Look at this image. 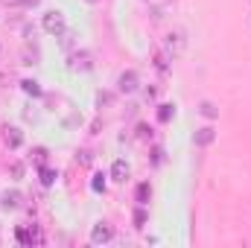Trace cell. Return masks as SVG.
I'll list each match as a JSON object with an SVG mask.
<instances>
[{
  "label": "cell",
  "instance_id": "1",
  "mask_svg": "<svg viewBox=\"0 0 251 248\" xmlns=\"http://www.w3.org/2000/svg\"><path fill=\"white\" fill-rule=\"evenodd\" d=\"M41 26H44V32L47 35H64L67 32V21H64V12L59 9H50V12H44V18H41Z\"/></svg>",
  "mask_w": 251,
  "mask_h": 248
},
{
  "label": "cell",
  "instance_id": "2",
  "mask_svg": "<svg viewBox=\"0 0 251 248\" xmlns=\"http://www.w3.org/2000/svg\"><path fill=\"white\" fill-rule=\"evenodd\" d=\"M21 204H24L21 190H3L0 193V210L3 213H15V210H21Z\"/></svg>",
  "mask_w": 251,
  "mask_h": 248
},
{
  "label": "cell",
  "instance_id": "3",
  "mask_svg": "<svg viewBox=\"0 0 251 248\" xmlns=\"http://www.w3.org/2000/svg\"><path fill=\"white\" fill-rule=\"evenodd\" d=\"M114 240V228L108 225V222H97L94 228H91V243L94 246H105V243H111Z\"/></svg>",
  "mask_w": 251,
  "mask_h": 248
},
{
  "label": "cell",
  "instance_id": "4",
  "mask_svg": "<svg viewBox=\"0 0 251 248\" xmlns=\"http://www.w3.org/2000/svg\"><path fill=\"white\" fill-rule=\"evenodd\" d=\"M137 88H140V76H137L134 70H123L120 79H117V91H120V94H134Z\"/></svg>",
  "mask_w": 251,
  "mask_h": 248
},
{
  "label": "cell",
  "instance_id": "5",
  "mask_svg": "<svg viewBox=\"0 0 251 248\" xmlns=\"http://www.w3.org/2000/svg\"><path fill=\"white\" fill-rule=\"evenodd\" d=\"M3 140H6L9 149H18V146L24 143V131H21L18 125H6V128H3Z\"/></svg>",
  "mask_w": 251,
  "mask_h": 248
},
{
  "label": "cell",
  "instance_id": "6",
  "mask_svg": "<svg viewBox=\"0 0 251 248\" xmlns=\"http://www.w3.org/2000/svg\"><path fill=\"white\" fill-rule=\"evenodd\" d=\"M70 70H91V53H85V50H79V53H73L70 56Z\"/></svg>",
  "mask_w": 251,
  "mask_h": 248
},
{
  "label": "cell",
  "instance_id": "7",
  "mask_svg": "<svg viewBox=\"0 0 251 248\" xmlns=\"http://www.w3.org/2000/svg\"><path fill=\"white\" fill-rule=\"evenodd\" d=\"M128 175H131V167H128V164H126L123 158H120V161H114V164H111V178H114V181H117V184H123L126 178H128Z\"/></svg>",
  "mask_w": 251,
  "mask_h": 248
},
{
  "label": "cell",
  "instance_id": "8",
  "mask_svg": "<svg viewBox=\"0 0 251 248\" xmlns=\"http://www.w3.org/2000/svg\"><path fill=\"white\" fill-rule=\"evenodd\" d=\"M213 137H216V131H213L210 125H204V128H199V131L193 134V143H196V146H210Z\"/></svg>",
  "mask_w": 251,
  "mask_h": 248
},
{
  "label": "cell",
  "instance_id": "9",
  "mask_svg": "<svg viewBox=\"0 0 251 248\" xmlns=\"http://www.w3.org/2000/svg\"><path fill=\"white\" fill-rule=\"evenodd\" d=\"M134 198H137V204H149V198H152V187L149 184H137V190H134Z\"/></svg>",
  "mask_w": 251,
  "mask_h": 248
},
{
  "label": "cell",
  "instance_id": "10",
  "mask_svg": "<svg viewBox=\"0 0 251 248\" xmlns=\"http://www.w3.org/2000/svg\"><path fill=\"white\" fill-rule=\"evenodd\" d=\"M167 47H170L173 53H181V50H184V35H181V32H170V41H167Z\"/></svg>",
  "mask_w": 251,
  "mask_h": 248
},
{
  "label": "cell",
  "instance_id": "11",
  "mask_svg": "<svg viewBox=\"0 0 251 248\" xmlns=\"http://www.w3.org/2000/svg\"><path fill=\"white\" fill-rule=\"evenodd\" d=\"M38 175H41V184H44V187H53V184H56V178H59V173H56V170H50V167H41V173H38Z\"/></svg>",
  "mask_w": 251,
  "mask_h": 248
},
{
  "label": "cell",
  "instance_id": "12",
  "mask_svg": "<svg viewBox=\"0 0 251 248\" xmlns=\"http://www.w3.org/2000/svg\"><path fill=\"white\" fill-rule=\"evenodd\" d=\"M21 88H24V94H29V97H41V85H38L35 79H24Z\"/></svg>",
  "mask_w": 251,
  "mask_h": 248
},
{
  "label": "cell",
  "instance_id": "13",
  "mask_svg": "<svg viewBox=\"0 0 251 248\" xmlns=\"http://www.w3.org/2000/svg\"><path fill=\"white\" fill-rule=\"evenodd\" d=\"M173 117H176V105H161V108H158V120H161V123H170Z\"/></svg>",
  "mask_w": 251,
  "mask_h": 248
},
{
  "label": "cell",
  "instance_id": "14",
  "mask_svg": "<svg viewBox=\"0 0 251 248\" xmlns=\"http://www.w3.org/2000/svg\"><path fill=\"white\" fill-rule=\"evenodd\" d=\"M15 237H18V243H32V240H38V237H35V231H29V228H18V234H15Z\"/></svg>",
  "mask_w": 251,
  "mask_h": 248
},
{
  "label": "cell",
  "instance_id": "15",
  "mask_svg": "<svg viewBox=\"0 0 251 248\" xmlns=\"http://www.w3.org/2000/svg\"><path fill=\"white\" fill-rule=\"evenodd\" d=\"M91 187H94V193H105V175H102V173H97V175H94V181H91Z\"/></svg>",
  "mask_w": 251,
  "mask_h": 248
},
{
  "label": "cell",
  "instance_id": "16",
  "mask_svg": "<svg viewBox=\"0 0 251 248\" xmlns=\"http://www.w3.org/2000/svg\"><path fill=\"white\" fill-rule=\"evenodd\" d=\"M131 219H134V228H143V225H146V210H143V204L134 210V216H131Z\"/></svg>",
  "mask_w": 251,
  "mask_h": 248
},
{
  "label": "cell",
  "instance_id": "17",
  "mask_svg": "<svg viewBox=\"0 0 251 248\" xmlns=\"http://www.w3.org/2000/svg\"><path fill=\"white\" fill-rule=\"evenodd\" d=\"M97 105H100V108H102V105H111V94L100 91V94H97Z\"/></svg>",
  "mask_w": 251,
  "mask_h": 248
},
{
  "label": "cell",
  "instance_id": "18",
  "mask_svg": "<svg viewBox=\"0 0 251 248\" xmlns=\"http://www.w3.org/2000/svg\"><path fill=\"white\" fill-rule=\"evenodd\" d=\"M201 114H204V117H210V120H213V117H216V108H213V105H210V102H201Z\"/></svg>",
  "mask_w": 251,
  "mask_h": 248
},
{
  "label": "cell",
  "instance_id": "19",
  "mask_svg": "<svg viewBox=\"0 0 251 248\" xmlns=\"http://www.w3.org/2000/svg\"><path fill=\"white\" fill-rule=\"evenodd\" d=\"M35 161L44 167V161H47V149H44V146H38V149H35Z\"/></svg>",
  "mask_w": 251,
  "mask_h": 248
},
{
  "label": "cell",
  "instance_id": "20",
  "mask_svg": "<svg viewBox=\"0 0 251 248\" xmlns=\"http://www.w3.org/2000/svg\"><path fill=\"white\" fill-rule=\"evenodd\" d=\"M21 175H24V164L15 161V164H12V178H21Z\"/></svg>",
  "mask_w": 251,
  "mask_h": 248
},
{
  "label": "cell",
  "instance_id": "21",
  "mask_svg": "<svg viewBox=\"0 0 251 248\" xmlns=\"http://www.w3.org/2000/svg\"><path fill=\"white\" fill-rule=\"evenodd\" d=\"M38 3H41V0H21V6H26V9H35Z\"/></svg>",
  "mask_w": 251,
  "mask_h": 248
},
{
  "label": "cell",
  "instance_id": "22",
  "mask_svg": "<svg viewBox=\"0 0 251 248\" xmlns=\"http://www.w3.org/2000/svg\"><path fill=\"white\" fill-rule=\"evenodd\" d=\"M85 3H91V6H94V3H100V0H85Z\"/></svg>",
  "mask_w": 251,
  "mask_h": 248
}]
</instances>
